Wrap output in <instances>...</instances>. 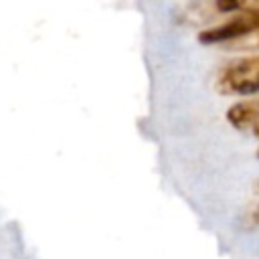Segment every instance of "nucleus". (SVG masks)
Instances as JSON below:
<instances>
[{
	"instance_id": "f257e3e1",
	"label": "nucleus",
	"mask_w": 259,
	"mask_h": 259,
	"mask_svg": "<svg viewBox=\"0 0 259 259\" xmlns=\"http://www.w3.org/2000/svg\"><path fill=\"white\" fill-rule=\"evenodd\" d=\"M217 87L229 95L247 97L259 93V53L225 65L217 75Z\"/></svg>"
},
{
	"instance_id": "f03ea898",
	"label": "nucleus",
	"mask_w": 259,
	"mask_h": 259,
	"mask_svg": "<svg viewBox=\"0 0 259 259\" xmlns=\"http://www.w3.org/2000/svg\"><path fill=\"white\" fill-rule=\"evenodd\" d=\"M255 30H259V8L237 12L221 24L200 30L198 42H202V45H227V42L239 40V38H243Z\"/></svg>"
},
{
	"instance_id": "20e7f679",
	"label": "nucleus",
	"mask_w": 259,
	"mask_h": 259,
	"mask_svg": "<svg viewBox=\"0 0 259 259\" xmlns=\"http://www.w3.org/2000/svg\"><path fill=\"white\" fill-rule=\"evenodd\" d=\"M214 8L219 12H243L259 8V0H214Z\"/></svg>"
},
{
	"instance_id": "39448f33",
	"label": "nucleus",
	"mask_w": 259,
	"mask_h": 259,
	"mask_svg": "<svg viewBox=\"0 0 259 259\" xmlns=\"http://www.w3.org/2000/svg\"><path fill=\"white\" fill-rule=\"evenodd\" d=\"M227 51H259V30L239 38V40H233V42H227L225 45Z\"/></svg>"
},
{
	"instance_id": "423d86ee",
	"label": "nucleus",
	"mask_w": 259,
	"mask_h": 259,
	"mask_svg": "<svg viewBox=\"0 0 259 259\" xmlns=\"http://www.w3.org/2000/svg\"><path fill=\"white\" fill-rule=\"evenodd\" d=\"M249 225L251 227H259V202L251 208V212H249Z\"/></svg>"
},
{
	"instance_id": "0eeeda50",
	"label": "nucleus",
	"mask_w": 259,
	"mask_h": 259,
	"mask_svg": "<svg viewBox=\"0 0 259 259\" xmlns=\"http://www.w3.org/2000/svg\"><path fill=\"white\" fill-rule=\"evenodd\" d=\"M253 134H255V136L259 138V127H255V130H253Z\"/></svg>"
},
{
	"instance_id": "7ed1b4c3",
	"label": "nucleus",
	"mask_w": 259,
	"mask_h": 259,
	"mask_svg": "<svg viewBox=\"0 0 259 259\" xmlns=\"http://www.w3.org/2000/svg\"><path fill=\"white\" fill-rule=\"evenodd\" d=\"M227 121L237 130L259 127V97L237 101L227 111Z\"/></svg>"
}]
</instances>
